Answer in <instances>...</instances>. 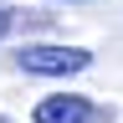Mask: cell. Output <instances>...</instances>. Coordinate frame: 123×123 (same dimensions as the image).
<instances>
[{"instance_id":"1","label":"cell","mask_w":123,"mask_h":123,"mask_svg":"<svg viewBox=\"0 0 123 123\" xmlns=\"http://www.w3.org/2000/svg\"><path fill=\"white\" fill-rule=\"evenodd\" d=\"M15 62H21V72H31V77H72V72L92 67V51L87 46H21Z\"/></svg>"},{"instance_id":"2","label":"cell","mask_w":123,"mask_h":123,"mask_svg":"<svg viewBox=\"0 0 123 123\" xmlns=\"http://www.w3.org/2000/svg\"><path fill=\"white\" fill-rule=\"evenodd\" d=\"M31 123H113V108L92 103L82 92H51L31 108Z\"/></svg>"},{"instance_id":"3","label":"cell","mask_w":123,"mask_h":123,"mask_svg":"<svg viewBox=\"0 0 123 123\" xmlns=\"http://www.w3.org/2000/svg\"><path fill=\"white\" fill-rule=\"evenodd\" d=\"M10 26H15V10H10V5H0V41L10 36Z\"/></svg>"},{"instance_id":"4","label":"cell","mask_w":123,"mask_h":123,"mask_svg":"<svg viewBox=\"0 0 123 123\" xmlns=\"http://www.w3.org/2000/svg\"><path fill=\"white\" fill-rule=\"evenodd\" d=\"M0 123H10V118H0Z\"/></svg>"}]
</instances>
